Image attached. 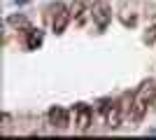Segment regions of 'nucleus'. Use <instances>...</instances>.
Here are the masks:
<instances>
[{"mask_svg": "<svg viewBox=\"0 0 156 140\" xmlns=\"http://www.w3.org/2000/svg\"><path fill=\"white\" fill-rule=\"evenodd\" d=\"M98 114L103 117L105 126L107 128H119L121 126V121H124V105L119 103V100H112V98H105L98 103Z\"/></svg>", "mask_w": 156, "mask_h": 140, "instance_id": "nucleus-1", "label": "nucleus"}, {"mask_svg": "<svg viewBox=\"0 0 156 140\" xmlns=\"http://www.w3.org/2000/svg\"><path fill=\"white\" fill-rule=\"evenodd\" d=\"M121 105H124V114L130 119V124H140V121L144 119V114H147L149 103L142 100L135 91V93H126L124 98H121Z\"/></svg>", "mask_w": 156, "mask_h": 140, "instance_id": "nucleus-2", "label": "nucleus"}, {"mask_svg": "<svg viewBox=\"0 0 156 140\" xmlns=\"http://www.w3.org/2000/svg\"><path fill=\"white\" fill-rule=\"evenodd\" d=\"M91 21L96 23L98 31H105L112 21V7L107 0H96L91 5Z\"/></svg>", "mask_w": 156, "mask_h": 140, "instance_id": "nucleus-3", "label": "nucleus"}, {"mask_svg": "<svg viewBox=\"0 0 156 140\" xmlns=\"http://www.w3.org/2000/svg\"><path fill=\"white\" fill-rule=\"evenodd\" d=\"M49 12H51V31L54 33H63L65 26H68V21L72 19L70 9H65V5L56 2V5L49 7Z\"/></svg>", "mask_w": 156, "mask_h": 140, "instance_id": "nucleus-4", "label": "nucleus"}, {"mask_svg": "<svg viewBox=\"0 0 156 140\" xmlns=\"http://www.w3.org/2000/svg\"><path fill=\"white\" fill-rule=\"evenodd\" d=\"M72 114H75V126L79 131H89L93 124V110L86 103H77V105L72 107Z\"/></svg>", "mask_w": 156, "mask_h": 140, "instance_id": "nucleus-5", "label": "nucleus"}, {"mask_svg": "<svg viewBox=\"0 0 156 140\" xmlns=\"http://www.w3.org/2000/svg\"><path fill=\"white\" fill-rule=\"evenodd\" d=\"M47 119H49V124H51L54 128H65L70 124V112H68L65 107H61V105H54V107H49Z\"/></svg>", "mask_w": 156, "mask_h": 140, "instance_id": "nucleus-6", "label": "nucleus"}, {"mask_svg": "<svg viewBox=\"0 0 156 140\" xmlns=\"http://www.w3.org/2000/svg\"><path fill=\"white\" fill-rule=\"evenodd\" d=\"M70 14H72V21L75 23H86V19H91V2L89 0H75L70 7Z\"/></svg>", "mask_w": 156, "mask_h": 140, "instance_id": "nucleus-7", "label": "nucleus"}, {"mask_svg": "<svg viewBox=\"0 0 156 140\" xmlns=\"http://www.w3.org/2000/svg\"><path fill=\"white\" fill-rule=\"evenodd\" d=\"M119 21H121V23H124L126 28H133V26H137V9L135 7H126V5H121V9H119Z\"/></svg>", "mask_w": 156, "mask_h": 140, "instance_id": "nucleus-8", "label": "nucleus"}, {"mask_svg": "<svg viewBox=\"0 0 156 140\" xmlns=\"http://www.w3.org/2000/svg\"><path fill=\"white\" fill-rule=\"evenodd\" d=\"M137 96L142 100H147V103H151L156 96V80H144L140 84V89H137Z\"/></svg>", "mask_w": 156, "mask_h": 140, "instance_id": "nucleus-9", "label": "nucleus"}, {"mask_svg": "<svg viewBox=\"0 0 156 140\" xmlns=\"http://www.w3.org/2000/svg\"><path fill=\"white\" fill-rule=\"evenodd\" d=\"M26 45H28V49H37L40 45H42V31H35V28H30L28 31V40H26Z\"/></svg>", "mask_w": 156, "mask_h": 140, "instance_id": "nucleus-10", "label": "nucleus"}, {"mask_svg": "<svg viewBox=\"0 0 156 140\" xmlns=\"http://www.w3.org/2000/svg\"><path fill=\"white\" fill-rule=\"evenodd\" d=\"M9 23L16 28H28V19L26 16H9Z\"/></svg>", "mask_w": 156, "mask_h": 140, "instance_id": "nucleus-11", "label": "nucleus"}, {"mask_svg": "<svg viewBox=\"0 0 156 140\" xmlns=\"http://www.w3.org/2000/svg\"><path fill=\"white\" fill-rule=\"evenodd\" d=\"M144 42H149V45H151V42H156V23L147 28V33H144Z\"/></svg>", "mask_w": 156, "mask_h": 140, "instance_id": "nucleus-12", "label": "nucleus"}, {"mask_svg": "<svg viewBox=\"0 0 156 140\" xmlns=\"http://www.w3.org/2000/svg\"><path fill=\"white\" fill-rule=\"evenodd\" d=\"M151 105H156V96H154V100H151Z\"/></svg>", "mask_w": 156, "mask_h": 140, "instance_id": "nucleus-13", "label": "nucleus"}]
</instances>
